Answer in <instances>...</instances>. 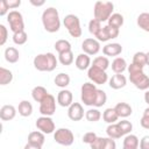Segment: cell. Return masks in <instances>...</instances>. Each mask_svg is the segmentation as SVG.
Listing matches in <instances>:
<instances>
[{
    "label": "cell",
    "mask_w": 149,
    "mask_h": 149,
    "mask_svg": "<svg viewBox=\"0 0 149 149\" xmlns=\"http://www.w3.org/2000/svg\"><path fill=\"white\" fill-rule=\"evenodd\" d=\"M130 83L141 91L149 90V77L143 72V66L130 63L127 68Z\"/></svg>",
    "instance_id": "6da1fadb"
},
{
    "label": "cell",
    "mask_w": 149,
    "mask_h": 149,
    "mask_svg": "<svg viewBox=\"0 0 149 149\" xmlns=\"http://www.w3.org/2000/svg\"><path fill=\"white\" fill-rule=\"evenodd\" d=\"M42 24L48 33H57L61 28L59 13L55 7H48L42 13Z\"/></svg>",
    "instance_id": "7a4b0ae2"
},
{
    "label": "cell",
    "mask_w": 149,
    "mask_h": 149,
    "mask_svg": "<svg viewBox=\"0 0 149 149\" xmlns=\"http://www.w3.org/2000/svg\"><path fill=\"white\" fill-rule=\"evenodd\" d=\"M58 63V59L52 52H45V54H38L34 57L33 64L34 68L41 72H51L56 69Z\"/></svg>",
    "instance_id": "3957f363"
},
{
    "label": "cell",
    "mask_w": 149,
    "mask_h": 149,
    "mask_svg": "<svg viewBox=\"0 0 149 149\" xmlns=\"http://www.w3.org/2000/svg\"><path fill=\"white\" fill-rule=\"evenodd\" d=\"M114 10V5L111 1H97L94 3V8H93V15L94 19L100 21V22H105L108 21V19L112 16Z\"/></svg>",
    "instance_id": "277c9868"
},
{
    "label": "cell",
    "mask_w": 149,
    "mask_h": 149,
    "mask_svg": "<svg viewBox=\"0 0 149 149\" xmlns=\"http://www.w3.org/2000/svg\"><path fill=\"white\" fill-rule=\"evenodd\" d=\"M97 95H98V88H97L95 84L87 81V83H84L81 85V87H80V99L84 102V105L94 107Z\"/></svg>",
    "instance_id": "5b68a950"
},
{
    "label": "cell",
    "mask_w": 149,
    "mask_h": 149,
    "mask_svg": "<svg viewBox=\"0 0 149 149\" xmlns=\"http://www.w3.org/2000/svg\"><path fill=\"white\" fill-rule=\"evenodd\" d=\"M63 24L66 28L68 33L72 37L78 38V37L81 36L83 30H81V27H80V20H79V17L77 15H74V14L65 15V17L63 20Z\"/></svg>",
    "instance_id": "8992f818"
},
{
    "label": "cell",
    "mask_w": 149,
    "mask_h": 149,
    "mask_svg": "<svg viewBox=\"0 0 149 149\" xmlns=\"http://www.w3.org/2000/svg\"><path fill=\"white\" fill-rule=\"evenodd\" d=\"M7 22L9 23V28L13 31V34L24 30L23 16L17 10H10L8 13V15H7Z\"/></svg>",
    "instance_id": "52a82bcc"
},
{
    "label": "cell",
    "mask_w": 149,
    "mask_h": 149,
    "mask_svg": "<svg viewBox=\"0 0 149 149\" xmlns=\"http://www.w3.org/2000/svg\"><path fill=\"white\" fill-rule=\"evenodd\" d=\"M54 140L61 146L69 147L74 141V135L69 128H58L54 133Z\"/></svg>",
    "instance_id": "ba28073f"
},
{
    "label": "cell",
    "mask_w": 149,
    "mask_h": 149,
    "mask_svg": "<svg viewBox=\"0 0 149 149\" xmlns=\"http://www.w3.org/2000/svg\"><path fill=\"white\" fill-rule=\"evenodd\" d=\"M87 77L95 85L106 84V81L108 80V74L106 73V71H104L99 68H95L93 65H91L90 69L87 70Z\"/></svg>",
    "instance_id": "9c48e42d"
},
{
    "label": "cell",
    "mask_w": 149,
    "mask_h": 149,
    "mask_svg": "<svg viewBox=\"0 0 149 149\" xmlns=\"http://www.w3.org/2000/svg\"><path fill=\"white\" fill-rule=\"evenodd\" d=\"M56 112V99L52 94H48V97L40 104V113L43 116H51Z\"/></svg>",
    "instance_id": "30bf717a"
},
{
    "label": "cell",
    "mask_w": 149,
    "mask_h": 149,
    "mask_svg": "<svg viewBox=\"0 0 149 149\" xmlns=\"http://www.w3.org/2000/svg\"><path fill=\"white\" fill-rule=\"evenodd\" d=\"M36 128L42 132L43 134H51L55 133V122L51 119V116H40L35 122Z\"/></svg>",
    "instance_id": "8fae6325"
},
{
    "label": "cell",
    "mask_w": 149,
    "mask_h": 149,
    "mask_svg": "<svg viewBox=\"0 0 149 149\" xmlns=\"http://www.w3.org/2000/svg\"><path fill=\"white\" fill-rule=\"evenodd\" d=\"M118 36H119V29L113 28V27H109V26H104L98 31V34L94 37L99 42H107V41H109L112 38L118 37Z\"/></svg>",
    "instance_id": "7c38bea8"
},
{
    "label": "cell",
    "mask_w": 149,
    "mask_h": 149,
    "mask_svg": "<svg viewBox=\"0 0 149 149\" xmlns=\"http://www.w3.org/2000/svg\"><path fill=\"white\" fill-rule=\"evenodd\" d=\"M81 49H83L84 54H86L88 56L97 55L100 51V42L92 37L85 38L81 43Z\"/></svg>",
    "instance_id": "4fadbf2b"
},
{
    "label": "cell",
    "mask_w": 149,
    "mask_h": 149,
    "mask_svg": "<svg viewBox=\"0 0 149 149\" xmlns=\"http://www.w3.org/2000/svg\"><path fill=\"white\" fill-rule=\"evenodd\" d=\"M68 116L72 121H80L84 118V108L79 102H72L70 107H68Z\"/></svg>",
    "instance_id": "5bb4252c"
},
{
    "label": "cell",
    "mask_w": 149,
    "mask_h": 149,
    "mask_svg": "<svg viewBox=\"0 0 149 149\" xmlns=\"http://www.w3.org/2000/svg\"><path fill=\"white\" fill-rule=\"evenodd\" d=\"M57 102L62 107H70L73 102V94L71 91L63 88L57 94Z\"/></svg>",
    "instance_id": "9a60e30c"
},
{
    "label": "cell",
    "mask_w": 149,
    "mask_h": 149,
    "mask_svg": "<svg viewBox=\"0 0 149 149\" xmlns=\"http://www.w3.org/2000/svg\"><path fill=\"white\" fill-rule=\"evenodd\" d=\"M122 52V45L120 43H107L102 48V54L107 57H118Z\"/></svg>",
    "instance_id": "2e32d148"
},
{
    "label": "cell",
    "mask_w": 149,
    "mask_h": 149,
    "mask_svg": "<svg viewBox=\"0 0 149 149\" xmlns=\"http://www.w3.org/2000/svg\"><path fill=\"white\" fill-rule=\"evenodd\" d=\"M108 85L113 90H120L122 87H125L127 85V78L123 76V74H113L109 80H108Z\"/></svg>",
    "instance_id": "e0dca14e"
},
{
    "label": "cell",
    "mask_w": 149,
    "mask_h": 149,
    "mask_svg": "<svg viewBox=\"0 0 149 149\" xmlns=\"http://www.w3.org/2000/svg\"><path fill=\"white\" fill-rule=\"evenodd\" d=\"M16 115V108L13 105H3L0 108V119L2 121H10Z\"/></svg>",
    "instance_id": "ac0fdd59"
},
{
    "label": "cell",
    "mask_w": 149,
    "mask_h": 149,
    "mask_svg": "<svg viewBox=\"0 0 149 149\" xmlns=\"http://www.w3.org/2000/svg\"><path fill=\"white\" fill-rule=\"evenodd\" d=\"M74 64H76V68L78 70H81V71L88 70L90 66H91V58H90L88 55H86L84 52L83 54H79L76 57V59H74Z\"/></svg>",
    "instance_id": "d6986e66"
},
{
    "label": "cell",
    "mask_w": 149,
    "mask_h": 149,
    "mask_svg": "<svg viewBox=\"0 0 149 149\" xmlns=\"http://www.w3.org/2000/svg\"><path fill=\"white\" fill-rule=\"evenodd\" d=\"M114 109H115L116 114L119 115V118H123V119L128 118L133 113V108L128 102H118L114 106Z\"/></svg>",
    "instance_id": "ffe728a7"
},
{
    "label": "cell",
    "mask_w": 149,
    "mask_h": 149,
    "mask_svg": "<svg viewBox=\"0 0 149 149\" xmlns=\"http://www.w3.org/2000/svg\"><path fill=\"white\" fill-rule=\"evenodd\" d=\"M45 142V136L42 132L40 130H34V132H30L29 135H28V143H31V144H36V146H40L42 147Z\"/></svg>",
    "instance_id": "44dd1931"
},
{
    "label": "cell",
    "mask_w": 149,
    "mask_h": 149,
    "mask_svg": "<svg viewBox=\"0 0 149 149\" xmlns=\"http://www.w3.org/2000/svg\"><path fill=\"white\" fill-rule=\"evenodd\" d=\"M48 91H47V88L44 87V86H41V85H37V86H35L33 90H31V97H33V99L35 100V101H37V102H42L47 97H48Z\"/></svg>",
    "instance_id": "7402d4cb"
},
{
    "label": "cell",
    "mask_w": 149,
    "mask_h": 149,
    "mask_svg": "<svg viewBox=\"0 0 149 149\" xmlns=\"http://www.w3.org/2000/svg\"><path fill=\"white\" fill-rule=\"evenodd\" d=\"M128 65H127V62L125 58L122 57H115L112 62V70L114 73H118V74H122V72L125 70H127Z\"/></svg>",
    "instance_id": "603a6c76"
},
{
    "label": "cell",
    "mask_w": 149,
    "mask_h": 149,
    "mask_svg": "<svg viewBox=\"0 0 149 149\" xmlns=\"http://www.w3.org/2000/svg\"><path fill=\"white\" fill-rule=\"evenodd\" d=\"M3 56H5V59H6L8 63L14 64V63H16V62L19 61V58H20V52H19V50H17L16 48H14V47H8V48H6Z\"/></svg>",
    "instance_id": "cb8c5ba5"
},
{
    "label": "cell",
    "mask_w": 149,
    "mask_h": 149,
    "mask_svg": "<svg viewBox=\"0 0 149 149\" xmlns=\"http://www.w3.org/2000/svg\"><path fill=\"white\" fill-rule=\"evenodd\" d=\"M140 146V140L134 134H128L123 139V148L126 149H137Z\"/></svg>",
    "instance_id": "d4e9b609"
},
{
    "label": "cell",
    "mask_w": 149,
    "mask_h": 149,
    "mask_svg": "<svg viewBox=\"0 0 149 149\" xmlns=\"http://www.w3.org/2000/svg\"><path fill=\"white\" fill-rule=\"evenodd\" d=\"M17 112L23 118L30 116L33 113V105L28 100H22V101H20V104L17 106Z\"/></svg>",
    "instance_id": "484cf974"
},
{
    "label": "cell",
    "mask_w": 149,
    "mask_h": 149,
    "mask_svg": "<svg viewBox=\"0 0 149 149\" xmlns=\"http://www.w3.org/2000/svg\"><path fill=\"white\" fill-rule=\"evenodd\" d=\"M118 119H119V115L116 114L114 107H113V108H112V107L106 108V109L104 111V113H102V120H104L106 123H108V125L115 123V122L118 121Z\"/></svg>",
    "instance_id": "4316f807"
},
{
    "label": "cell",
    "mask_w": 149,
    "mask_h": 149,
    "mask_svg": "<svg viewBox=\"0 0 149 149\" xmlns=\"http://www.w3.org/2000/svg\"><path fill=\"white\" fill-rule=\"evenodd\" d=\"M106 134H107L108 137H111V139H113V140L120 139V137L123 136V134H122V132H121V129H120V127H119L118 123L108 125L107 128H106Z\"/></svg>",
    "instance_id": "83f0119b"
},
{
    "label": "cell",
    "mask_w": 149,
    "mask_h": 149,
    "mask_svg": "<svg viewBox=\"0 0 149 149\" xmlns=\"http://www.w3.org/2000/svg\"><path fill=\"white\" fill-rule=\"evenodd\" d=\"M122 24H123V16L120 13H113L112 16L107 21V26L116 28V29H120Z\"/></svg>",
    "instance_id": "f1b7e54d"
},
{
    "label": "cell",
    "mask_w": 149,
    "mask_h": 149,
    "mask_svg": "<svg viewBox=\"0 0 149 149\" xmlns=\"http://www.w3.org/2000/svg\"><path fill=\"white\" fill-rule=\"evenodd\" d=\"M70 80H71V79H70V76H69L68 73H64V72L58 73V74L55 77V79H54L55 85L58 86V87H61L62 90L65 88V87L70 84Z\"/></svg>",
    "instance_id": "f546056e"
},
{
    "label": "cell",
    "mask_w": 149,
    "mask_h": 149,
    "mask_svg": "<svg viewBox=\"0 0 149 149\" xmlns=\"http://www.w3.org/2000/svg\"><path fill=\"white\" fill-rule=\"evenodd\" d=\"M136 23H137V26H139L142 30L149 33V13H147V12L141 13V14L137 16Z\"/></svg>",
    "instance_id": "4dcf8cb0"
},
{
    "label": "cell",
    "mask_w": 149,
    "mask_h": 149,
    "mask_svg": "<svg viewBox=\"0 0 149 149\" xmlns=\"http://www.w3.org/2000/svg\"><path fill=\"white\" fill-rule=\"evenodd\" d=\"M13 80V73L10 70L6 69V68H0V85L5 86L9 83H12Z\"/></svg>",
    "instance_id": "1f68e13d"
},
{
    "label": "cell",
    "mask_w": 149,
    "mask_h": 149,
    "mask_svg": "<svg viewBox=\"0 0 149 149\" xmlns=\"http://www.w3.org/2000/svg\"><path fill=\"white\" fill-rule=\"evenodd\" d=\"M93 66L95 68H99L104 71H106L109 66V59L106 57V56H98L93 59V63H92Z\"/></svg>",
    "instance_id": "d6a6232c"
},
{
    "label": "cell",
    "mask_w": 149,
    "mask_h": 149,
    "mask_svg": "<svg viewBox=\"0 0 149 149\" xmlns=\"http://www.w3.org/2000/svg\"><path fill=\"white\" fill-rule=\"evenodd\" d=\"M55 49L58 52V55L63 54V52H66V51H70L71 50V43L68 40H63V38L58 40L55 43Z\"/></svg>",
    "instance_id": "836d02e7"
},
{
    "label": "cell",
    "mask_w": 149,
    "mask_h": 149,
    "mask_svg": "<svg viewBox=\"0 0 149 149\" xmlns=\"http://www.w3.org/2000/svg\"><path fill=\"white\" fill-rule=\"evenodd\" d=\"M58 61L62 65H71L74 61V56H73V52L72 50L70 51H66V52H63V54H59L58 55Z\"/></svg>",
    "instance_id": "e575fe53"
},
{
    "label": "cell",
    "mask_w": 149,
    "mask_h": 149,
    "mask_svg": "<svg viewBox=\"0 0 149 149\" xmlns=\"http://www.w3.org/2000/svg\"><path fill=\"white\" fill-rule=\"evenodd\" d=\"M85 118L90 122H97V121H99L101 119V113L95 107L94 108H90V109H87L85 112Z\"/></svg>",
    "instance_id": "d590c367"
},
{
    "label": "cell",
    "mask_w": 149,
    "mask_h": 149,
    "mask_svg": "<svg viewBox=\"0 0 149 149\" xmlns=\"http://www.w3.org/2000/svg\"><path fill=\"white\" fill-rule=\"evenodd\" d=\"M132 63L144 68V65H147V55H146V52H142V51L135 52L134 56H133V62Z\"/></svg>",
    "instance_id": "8d00e7d4"
},
{
    "label": "cell",
    "mask_w": 149,
    "mask_h": 149,
    "mask_svg": "<svg viewBox=\"0 0 149 149\" xmlns=\"http://www.w3.org/2000/svg\"><path fill=\"white\" fill-rule=\"evenodd\" d=\"M27 40H28V35H27V33H26L24 30L13 34V42H14L15 44H17V45L24 44V43L27 42Z\"/></svg>",
    "instance_id": "74e56055"
},
{
    "label": "cell",
    "mask_w": 149,
    "mask_h": 149,
    "mask_svg": "<svg viewBox=\"0 0 149 149\" xmlns=\"http://www.w3.org/2000/svg\"><path fill=\"white\" fill-rule=\"evenodd\" d=\"M118 125H119V127H120L123 136L130 134V132L133 130V123L130 121H128V120H121V121L118 122Z\"/></svg>",
    "instance_id": "f35d334b"
},
{
    "label": "cell",
    "mask_w": 149,
    "mask_h": 149,
    "mask_svg": "<svg viewBox=\"0 0 149 149\" xmlns=\"http://www.w3.org/2000/svg\"><path fill=\"white\" fill-rule=\"evenodd\" d=\"M101 28H102L101 22L98 21V20H95L94 17L88 22V31H90L93 36H95V35L98 34V31H99Z\"/></svg>",
    "instance_id": "ab89813d"
},
{
    "label": "cell",
    "mask_w": 149,
    "mask_h": 149,
    "mask_svg": "<svg viewBox=\"0 0 149 149\" xmlns=\"http://www.w3.org/2000/svg\"><path fill=\"white\" fill-rule=\"evenodd\" d=\"M106 101H107V94H106V92L98 88V95H97V100H95L94 107H95V108L102 107V106L106 104Z\"/></svg>",
    "instance_id": "60d3db41"
},
{
    "label": "cell",
    "mask_w": 149,
    "mask_h": 149,
    "mask_svg": "<svg viewBox=\"0 0 149 149\" xmlns=\"http://www.w3.org/2000/svg\"><path fill=\"white\" fill-rule=\"evenodd\" d=\"M140 125L144 129H149V107H147L143 112V115L140 120Z\"/></svg>",
    "instance_id": "b9f144b4"
},
{
    "label": "cell",
    "mask_w": 149,
    "mask_h": 149,
    "mask_svg": "<svg viewBox=\"0 0 149 149\" xmlns=\"http://www.w3.org/2000/svg\"><path fill=\"white\" fill-rule=\"evenodd\" d=\"M97 134L94 132H87L83 135V143H86V144H92L95 139H97Z\"/></svg>",
    "instance_id": "7bdbcfd3"
},
{
    "label": "cell",
    "mask_w": 149,
    "mask_h": 149,
    "mask_svg": "<svg viewBox=\"0 0 149 149\" xmlns=\"http://www.w3.org/2000/svg\"><path fill=\"white\" fill-rule=\"evenodd\" d=\"M8 38V30L3 24H0V45H3Z\"/></svg>",
    "instance_id": "ee69618b"
},
{
    "label": "cell",
    "mask_w": 149,
    "mask_h": 149,
    "mask_svg": "<svg viewBox=\"0 0 149 149\" xmlns=\"http://www.w3.org/2000/svg\"><path fill=\"white\" fill-rule=\"evenodd\" d=\"M105 139H106V137H100V136H98V137L95 139V141H94L92 144H90L91 149H102L104 143H105Z\"/></svg>",
    "instance_id": "f6af8a7d"
},
{
    "label": "cell",
    "mask_w": 149,
    "mask_h": 149,
    "mask_svg": "<svg viewBox=\"0 0 149 149\" xmlns=\"http://www.w3.org/2000/svg\"><path fill=\"white\" fill-rule=\"evenodd\" d=\"M102 149H116V143H115V141H114L113 139H111V137H106Z\"/></svg>",
    "instance_id": "bcb514c9"
},
{
    "label": "cell",
    "mask_w": 149,
    "mask_h": 149,
    "mask_svg": "<svg viewBox=\"0 0 149 149\" xmlns=\"http://www.w3.org/2000/svg\"><path fill=\"white\" fill-rule=\"evenodd\" d=\"M8 10H9V7H8V3H7V0H1L0 1V16L6 15L8 13Z\"/></svg>",
    "instance_id": "7dc6e473"
},
{
    "label": "cell",
    "mask_w": 149,
    "mask_h": 149,
    "mask_svg": "<svg viewBox=\"0 0 149 149\" xmlns=\"http://www.w3.org/2000/svg\"><path fill=\"white\" fill-rule=\"evenodd\" d=\"M140 149H149V135H144L140 140Z\"/></svg>",
    "instance_id": "c3c4849f"
},
{
    "label": "cell",
    "mask_w": 149,
    "mask_h": 149,
    "mask_svg": "<svg viewBox=\"0 0 149 149\" xmlns=\"http://www.w3.org/2000/svg\"><path fill=\"white\" fill-rule=\"evenodd\" d=\"M7 3H8L9 9H14L21 5V0H7Z\"/></svg>",
    "instance_id": "681fc988"
},
{
    "label": "cell",
    "mask_w": 149,
    "mask_h": 149,
    "mask_svg": "<svg viewBox=\"0 0 149 149\" xmlns=\"http://www.w3.org/2000/svg\"><path fill=\"white\" fill-rule=\"evenodd\" d=\"M23 149H42V147L36 146V144H31V143H28V142H27V144L24 146Z\"/></svg>",
    "instance_id": "f907efd6"
},
{
    "label": "cell",
    "mask_w": 149,
    "mask_h": 149,
    "mask_svg": "<svg viewBox=\"0 0 149 149\" xmlns=\"http://www.w3.org/2000/svg\"><path fill=\"white\" fill-rule=\"evenodd\" d=\"M44 0H41V1H35V0H30V3L31 5H34V6H36V7H40V6H43L44 5Z\"/></svg>",
    "instance_id": "816d5d0a"
},
{
    "label": "cell",
    "mask_w": 149,
    "mask_h": 149,
    "mask_svg": "<svg viewBox=\"0 0 149 149\" xmlns=\"http://www.w3.org/2000/svg\"><path fill=\"white\" fill-rule=\"evenodd\" d=\"M144 101L149 105V90H147L146 93H144Z\"/></svg>",
    "instance_id": "f5cc1de1"
},
{
    "label": "cell",
    "mask_w": 149,
    "mask_h": 149,
    "mask_svg": "<svg viewBox=\"0 0 149 149\" xmlns=\"http://www.w3.org/2000/svg\"><path fill=\"white\" fill-rule=\"evenodd\" d=\"M146 55H147V65L149 66V51H148V52H146Z\"/></svg>",
    "instance_id": "db71d44e"
},
{
    "label": "cell",
    "mask_w": 149,
    "mask_h": 149,
    "mask_svg": "<svg viewBox=\"0 0 149 149\" xmlns=\"http://www.w3.org/2000/svg\"><path fill=\"white\" fill-rule=\"evenodd\" d=\"M122 149H126V148H122Z\"/></svg>",
    "instance_id": "11a10c76"
}]
</instances>
